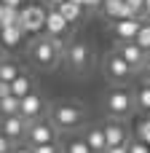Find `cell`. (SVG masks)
<instances>
[{
  "instance_id": "8992f818",
  "label": "cell",
  "mask_w": 150,
  "mask_h": 153,
  "mask_svg": "<svg viewBox=\"0 0 150 153\" xmlns=\"http://www.w3.org/2000/svg\"><path fill=\"white\" fill-rule=\"evenodd\" d=\"M81 108H75V105H56L54 108V124L56 126H62V129H75L78 124H81Z\"/></svg>"
},
{
  "instance_id": "d4e9b609",
  "label": "cell",
  "mask_w": 150,
  "mask_h": 153,
  "mask_svg": "<svg viewBox=\"0 0 150 153\" xmlns=\"http://www.w3.org/2000/svg\"><path fill=\"white\" fill-rule=\"evenodd\" d=\"M129 153H150V145H148V143H142V140H137V143L129 145Z\"/></svg>"
},
{
  "instance_id": "d6986e66",
  "label": "cell",
  "mask_w": 150,
  "mask_h": 153,
  "mask_svg": "<svg viewBox=\"0 0 150 153\" xmlns=\"http://www.w3.org/2000/svg\"><path fill=\"white\" fill-rule=\"evenodd\" d=\"M11 94H16L19 100L27 97V94H32V81H30L27 75H19V78L11 83Z\"/></svg>"
},
{
  "instance_id": "277c9868",
  "label": "cell",
  "mask_w": 150,
  "mask_h": 153,
  "mask_svg": "<svg viewBox=\"0 0 150 153\" xmlns=\"http://www.w3.org/2000/svg\"><path fill=\"white\" fill-rule=\"evenodd\" d=\"M132 108H134V97H132L129 91H123V89L110 91V97H107V110H110L115 118L129 116V113H132Z\"/></svg>"
},
{
  "instance_id": "44dd1931",
  "label": "cell",
  "mask_w": 150,
  "mask_h": 153,
  "mask_svg": "<svg viewBox=\"0 0 150 153\" xmlns=\"http://www.w3.org/2000/svg\"><path fill=\"white\" fill-rule=\"evenodd\" d=\"M137 108L150 113V83H148V86H142V89L137 91Z\"/></svg>"
},
{
  "instance_id": "1f68e13d",
  "label": "cell",
  "mask_w": 150,
  "mask_h": 153,
  "mask_svg": "<svg viewBox=\"0 0 150 153\" xmlns=\"http://www.w3.org/2000/svg\"><path fill=\"white\" fill-rule=\"evenodd\" d=\"M3 3H5V5H13V8H21V5H24V0H3Z\"/></svg>"
},
{
  "instance_id": "603a6c76",
  "label": "cell",
  "mask_w": 150,
  "mask_h": 153,
  "mask_svg": "<svg viewBox=\"0 0 150 153\" xmlns=\"http://www.w3.org/2000/svg\"><path fill=\"white\" fill-rule=\"evenodd\" d=\"M137 140H142V143L150 145V118L140 121V126H137Z\"/></svg>"
},
{
  "instance_id": "8fae6325",
  "label": "cell",
  "mask_w": 150,
  "mask_h": 153,
  "mask_svg": "<svg viewBox=\"0 0 150 153\" xmlns=\"http://www.w3.org/2000/svg\"><path fill=\"white\" fill-rule=\"evenodd\" d=\"M67 62H70V67L72 70H83L86 65H89V46L86 43H72L70 48H67Z\"/></svg>"
},
{
  "instance_id": "9a60e30c",
  "label": "cell",
  "mask_w": 150,
  "mask_h": 153,
  "mask_svg": "<svg viewBox=\"0 0 150 153\" xmlns=\"http://www.w3.org/2000/svg\"><path fill=\"white\" fill-rule=\"evenodd\" d=\"M21 38H24V30H21L19 24L0 27V43H3L5 48H16V46L21 43Z\"/></svg>"
},
{
  "instance_id": "6da1fadb",
  "label": "cell",
  "mask_w": 150,
  "mask_h": 153,
  "mask_svg": "<svg viewBox=\"0 0 150 153\" xmlns=\"http://www.w3.org/2000/svg\"><path fill=\"white\" fill-rule=\"evenodd\" d=\"M62 51H64V46H62V40L54 38V35L35 38V43L30 46V54H32V59H35L40 67H54V65L59 62Z\"/></svg>"
},
{
  "instance_id": "e575fe53",
  "label": "cell",
  "mask_w": 150,
  "mask_h": 153,
  "mask_svg": "<svg viewBox=\"0 0 150 153\" xmlns=\"http://www.w3.org/2000/svg\"><path fill=\"white\" fill-rule=\"evenodd\" d=\"M142 73L148 75V81H150V54H148V62H145V67H142Z\"/></svg>"
},
{
  "instance_id": "74e56055",
  "label": "cell",
  "mask_w": 150,
  "mask_h": 153,
  "mask_svg": "<svg viewBox=\"0 0 150 153\" xmlns=\"http://www.w3.org/2000/svg\"><path fill=\"white\" fill-rule=\"evenodd\" d=\"M91 153H107V151H91Z\"/></svg>"
},
{
  "instance_id": "4fadbf2b",
  "label": "cell",
  "mask_w": 150,
  "mask_h": 153,
  "mask_svg": "<svg viewBox=\"0 0 150 153\" xmlns=\"http://www.w3.org/2000/svg\"><path fill=\"white\" fill-rule=\"evenodd\" d=\"M40 113H43V100H40L35 91L27 94V97H21V113H19V116H24V118L30 121V118H38Z\"/></svg>"
},
{
  "instance_id": "7a4b0ae2",
  "label": "cell",
  "mask_w": 150,
  "mask_h": 153,
  "mask_svg": "<svg viewBox=\"0 0 150 153\" xmlns=\"http://www.w3.org/2000/svg\"><path fill=\"white\" fill-rule=\"evenodd\" d=\"M46 19H48V11L40 8V5H27L21 8L19 13V27L24 30V35H38L46 30Z\"/></svg>"
},
{
  "instance_id": "5bb4252c",
  "label": "cell",
  "mask_w": 150,
  "mask_h": 153,
  "mask_svg": "<svg viewBox=\"0 0 150 153\" xmlns=\"http://www.w3.org/2000/svg\"><path fill=\"white\" fill-rule=\"evenodd\" d=\"M105 137H107V148H115V145H126V129L123 124H118L115 118L105 126Z\"/></svg>"
},
{
  "instance_id": "f546056e",
  "label": "cell",
  "mask_w": 150,
  "mask_h": 153,
  "mask_svg": "<svg viewBox=\"0 0 150 153\" xmlns=\"http://www.w3.org/2000/svg\"><path fill=\"white\" fill-rule=\"evenodd\" d=\"M8 94H11V83L0 81V100H3V97H8Z\"/></svg>"
},
{
  "instance_id": "7c38bea8",
  "label": "cell",
  "mask_w": 150,
  "mask_h": 153,
  "mask_svg": "<svg viewBox=\"0 0 150 153\" xmlns=\"http://www.w3.org/2000/svg\"><path fill=\"white\" fill-rule=\"evenodd\" d=\"M67 27H70V22H67L56 8H51V11H48V19H46V32L54 35V38H62V35L67 32Z\"/></svg>"
},
{
  "instance_id": "9c48e42d",
  "label": "cell",
  "mask_w": 150,
  "mask_h": 153,
  "mask_svg": "<svg viewBox=\"0 0 150 153\" xmlns=\"http://www.w3.org/2000/svg\"><path fill=\"white\" fill-rule=\"evenodd\" d=\"M140 27H142L140 16H132V19H118V22H113V32H115V38H118V40H137V32H140Z\"/></svg>"
},
{
  "instance_id": "4316f807",
  "label": "cell",
  "mask_w": 150,
  "mask_h": 153,
  "mask_svg": "<svg viewBox=\"0 0 150 153\" xmlns=\"http://www.w3.org/2000/svg\"><path fill=\"white\" fill-rule=\"evenodd\" d=\"M32 153H56V148H54V143H48V145H32Z\"/></svg>"
},
{
  "instance_id": "d6a6232c",
  "label": "cell",
  "mask_w": 150,
  "mask_h": 153,
  "mask_svg": "<svg viewBox=\"0 0 150 153\" xmlns=\"http://www.w3.org/2000/svg\"><path fill=\"white\" fill-rule=\"evenodd\" d=\"M5 8H8V5H5V3H0V27H3V19H5Z\"/></svg>"
},
{
  "instance_id": "f35d334b",
  "label": "cell",
  "mask_w": 150,
  "mask_h": 153,
  "mask_svg": "<svg viewBox=\"0 0 150 153\" xmlns=\"http://www.w3.org/2000/svg\"><path fill=\"white\" fill-rule=\"evenodd\" d=\"M0 3H3V0H0Z\"/></svg>"
},
{
  "instance_id": "f1b7e54d",
  "label": "cell",
  "mask_w": 150,
  "mask_h": 153,
  "mask_svg": "<svg viewBox=\"0 0 150 153\" xmlns=\"http://www.w3.org/2000/svg\"><path fill=\"white\" fill-rule=\"evenodd\" d=\"M105 0H83V8H102Z\"/></svg>"
},
{
  "instance_id": "3957f363",
  "label": "cell",
  "mask_w": 150,
  "mask_h": 153,
  "mask_svg": "<svg viewBox=\"0 0 150 153\" xmlns=\"http://www.w3.org/2000/svg\"><path fill=\"white\" fill-rule=\"evenodd\" d=\"M105 73H107V78L110 81H118V83H123V81H129L132 78V73H134V67L115 51V54H110L107 59H105Z\"/></svg>"
},
{
  "instance_id": "cb8c5ba5",
  "label": "cell",
  "mask_w": 150,
  "mask_h": 153,
  "mask_svg": "<svg viewBox=\"0 0 150 153\" xmlns=\"http://www.w3.org/2000/svg\"><path fill=\"white\" fill-rule=\"evenodd\" d=\"M67 153H91V148H89L86 140H72V143L67 145Z\"/></svg>"
},
{
  "instance_id": "4dcf8cb0",
  "label": "cell",
  "mask_w": 150,
  "mask_h": 153,
  "mask_svg": "<svg viewBox=\"0 0 150 153\" xmlns=\"http://www.w3.org/2000/svg\"><path fill=\"white\" fill-rule=\"evenodd\" d=\"M107 153H129V145H115V148H107Z\"/></svg>"
},
{
  "instance_id": "30bf717a",
  "label": "cell",
  "mask_w": 150,
  "mask_h": 153,
  "mask_svg": "<svg viewBox=\"0 0 150 153\" xmlns=\"http://www.w3.org/2000/svg\"><path fill=\"white\" fill-rule=\"evenodd\" d=\"M102 13L110 19V22H118V19H132L134 11L129 8L126 0H105L102 3Z\"/></svg>"
},
{
  "instance_id": "e0dca14e",
  "label": "cell",
  "mask_w": 150,
  "mask_h": 153,
  "mask_svg": "<svg viewBox=\"0 0 150 153\" xmlns=\"http://www.w3.org/2000/svg\"><path fill=\"white\" fill-rule=\"evenodd\" d=\"M86 143L91 151H107V137H105V129H89L86 132Z\"/></svg>"
},
{
  "instance_id": "7402d4cb",
  "label": "cell",
  "mask_w": 150,
  "mask_h": 153,
  "mask_svg": "<svg viewBox=\"0 0 150 153\" xmlns=\"http://www.w3.org/2000/svg\"><path fill=\"white\" fill-rule=\"evenodd\" d=\"M137 46L145 48L150 54V24H142V27H140V32H137Z\"/></svg>"
},
{
  "instance_id": "484cf974",
  "label": "cell",
  "mask_w": 150,
  "mask_h": 153,
  "mask_svg": "<svg viewBox=\"0 0 150 153\" xmlns=\"http://www.w3.org/2000/svg\"><path fill=\"white\" fill-rule=\"evenodd\" d=\"M126 3H129V8L134 11V16L145 13V0H126Z\"/></svg>"
},
{
  "instance_id": "8d00e7d4",
  "label": "cell",
  "mask_w": 150,
  "mask_h": 153,
  "mask_svg": "<svg viewBox=\"0 0 150 153\" xmlns=\"http://www.w3.org/2000/svg\"><path fill=\"white\" fill-rule=\"evenodd\" d=\"M145 16H150V0H145Z\"/></svg>"
},
{
  "instance_id": "d590c367",
  "label": "cell",
  "mask_w": 150,
  "mask_h": 153,
  "mask_svg": "<svg viewBox=\"0 0 150 153\" xmlns=\"http://www.w3.org/2000/svg\"><path fill=\"white\" fill-rule=\"evenodd\" d=\"M11 153H32V148H16V151H11Z\"/></svg>"
},
{
  "instance_id": "ba28073f",
  "label": "cell",
  "mask_w": 150,
  "mask_h": 153,
  "mask_svg": "<svg viewBox=\"0 0 150 153\" xmlns=\"http://www.w3.org/2000/svg\"><path fill=\"white\" fill-rule=\"evenodd\" d=\"M27 140H30V148L32 145H48V143H54V126L46 121H32L27 129Z\"/></svg>"
},
{
  "instance_id": "ffe728a7",
  "label": "cell",
  "mask_w": 150,
  "mask_h": 153,
  "mask_svg": "<svg viewBox=\"0 0 150 153\" xmlns=\"http://www.w3.org/2000/svg\"><path fill=\"white\" fill-rule=\"evenodd\" d=\"M19 75H21V73H19V67H16L13 62H0V81H5V83H13Z\"/></svg>"
},
{
  "instance_id": "52a82bcc",
  "label": "cell",
  "mask_w": 150,
  "mask_h": 153,
  "mask_svg": "<svg viewBox=\"0 0 150 153\" xmlns=\"http://www.w3.org/2000/svg\"><path fill=\"white\" fill-rule=\"evenodd\" d=\"M27 129H30V124H27V118L24 116H3V124H0V132L13 143V140H19V137H27Z\"/></svg>"
},
{
  "instance_id": "836d02e7",
  "label": "cell",
  "mask_w": 150,
  "mask_h": 153,
  "mask_svg": "<svg viewBox=\"0 0 150 153\" xmlns=\"http://www.w3.org/2000/svg\"><path fill=\"white\" fill-rule=\"evenodd\" d=\"M46 3H48L51 8H59V5H62V3H67V0H46Z\"/></svg>"
},
{
  "instance_id": "83f0119b",
  "label": "cell",
  "mask_w": 150,
  "mask_h": 153,
  "mask_svg": "<svg viewBox=\"0 0 150 153\" xmlns=\"http://www.w3.org/2000/svg\"><path fill=\"white\" fill-rule=\"evenodd\" d=\"M0 153H11V140L0 132Z\"/></svg>"
},
{
  "instance_id": "5b68a950",
  "label": "cell",
  "mask_w": 150,
  "mask_h": 153,
  "mask_svg": "<svg viewBox=\"0 0 150 153\" xmlns=\"http://www.w3.org/2000/svg\"><path fill=\"white\" fill-rule=\"evenodd\" d=\"M118 54H121V56H123L134 70L145 67V62H148V51L140 48L137 40H121V43H118Z\"/></svg>"
},
{
  "instance_id": "ac0fdd59",
  "label": "cell",
  "mask_w": 150,
  "mask_h": 153,
  "mask_svg": "<svg viewBox=\"0 0 150 153\" xmlns=\"http://www.w3.org/2000/svg\"><path fill=\"white\" fill-rule=\"evenodd\" d=\"M0 113H3V116H19V113H21V100H19L16 94L3 97V100H0Z\"/></svg>"
},
{
  "instance_id": "2e32d148",
  "label": "cell",
  "mask_w": 150,
  "mask_h": 153,
  "mask_svg": "<svg viewBox=\"0 0 150 153\" xmlns=\"http://www.w3.org/2000/svg\"><path fill=\"white\" fill-rule=\"evenodd\" d=\"M56 11H59V13H62V16H64L70 24H75V22L81 19V13H83V5H81V3H72V0H67V3H62Z\"/></svg>"
}]
</instances>
